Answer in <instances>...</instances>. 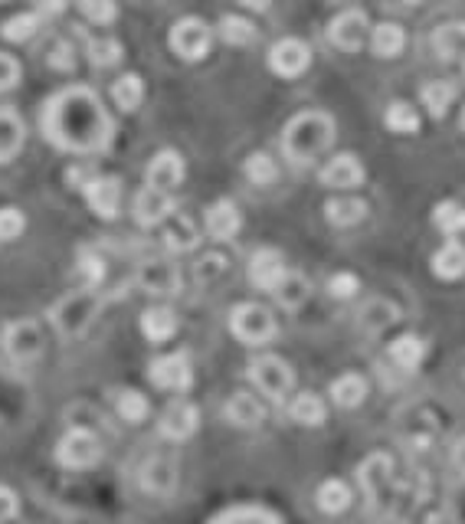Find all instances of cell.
<instances>
[{"label": "cell", "instance_id": "6", "mask_svg": "<svg viewBox=\"0 0 465 524\" xmlns=\"http://www.w3.org/2000/svg\"><path fill=\"white\" fill-rule=\"evenodd\" d=\"M357 479H361L367 502L374 508H387L393 502V459L387 452H374L371 459H364V466L357 469Z\"/></svg>", "mask_w": 465, "mask_h": 524}, {"label": "cell", "instance_id": "57", "mask_svg": "<svg viewBox=\"0 0 465 524\" xmlns=\"http://www.w3.org/2000/svg\"><path fill=\"white\" fill-rule=\"evenodd\" d=\"M403 4H423V0H403Z\"/></svg>", "mask_w": 465, "mask_h": 524}, {"label": "cell", "instance_id": "37", "mask_svg": "<svg viewBox=\"0 0 465 524\" xmlns=\"http://www.w3.org/2000/svg\"><path fill=\"white\" fill-rule=\"evenodd\" d=\"M384 122L390 131H397V135H413V131H420V112L413 109L410 102H393Z\"/></svg>", "mask_w": 465, "mask_h": 524}, {"label": "cell", "instance_id": "44", "mask_svg": "<svg viewBox=\"0 0 465 524\" xmlns=\"http://www.w3.org/2000/svg\"><path fill=\"white\" fill-rule=\"evenodd\" d=\"M226 269H230V262H226V256L220 253H207L204 259H197V266H194V276L200 285H213V282H220L226 276Z\"/></svg>", "mask_w": 465, "mask_h": 524}, {"label": "cell", "instance_id": "53", "mask_svg": "<svg viewBox=\"0 0 465 524\" xmlns=\"http://www.w3.org/2000/svg\"><path fill=\"white\" fill-rule=\"evenodd\" d=\"M17 511H20V502H17L14 488L0 485V524H7L10 518H17Z\"/></svg>", "mask_w": 465, "mask_h": 524}, {"label": "cell", "instance_id": "52", "mask_svg": "<svg viewBox=\"0 0 465 524\" xmlns=\"http://www.w3.org/2000/svg\"><path fill=\"white\" fill-rule=\"evenodd\" d=\"M20 82V63L14 56L0 53V92H10Z\"/></svg>", "mask_w": 465, "mask_h": 524}, {"label": "cell", "instance_id": "12", "mask_svg": "<svg viewBox=\"0 0 465 524\" xmlns=\"http://www.w3.org/2000/svg\"><path fill=\"white\" fill-rule=\"evenodd\" d=\"M308 63H312V50H308V43L298 37H285L269 50V69L282 79L302 76Z\"/></svg>", "mask_w": 465, "mask_h": 524}, {"label": "cell", "instance_id": "47", "mask_svg": "<svg viewBox=\"0 0 465 524\" xmlns=\"http://www.w3.org/2000/svg\"><path fill=\"white\" fill-rule=\"evenodd\" d=\"M361 321H364L367 328L380 331V328H387V325H393V321H397V308H393L390 302H384V299H374L361 312Z\"/></svg>", "mask_w": 465, "mask_h": 524}, {"label": "cell", "instance_id": "20", "mask_svg": "<svg viewBox=\"0 0 465 524\" xmlns=\"http://www.w3.org/2000/svg\"><path fill=\"white\" fill-rule=\"evenodd\" d=\"M141 485L151 495H171L177 485V466L171 456H151L141 469Z\"/></svg>", "mask_w": 465, "mask_h": 524}, {"label": "cell", "instance_id": "9", "mask_svg": "<svg viewBox=\"0 0 465 524\" xmlns=\"http://www.w3.org/2000/svg\"><path fill=\"white\" fill-rule=\"evenodd\" d=\"M4 351L10 354V361L30 364L43 354V328L33 318H17L10 321L4 331Z\"/></svg>", "mask_w": 465, "mask_h": 524}, {"label": "cell", "instance_id": "35", "mask_svg": "<svg viewBox=\"0 0 465 524\" xmlns=\"http://www.w3.org/2000/svg\"><path fill=\"white\" fill-rule=\"evenodd\" d=\"M452 102H456V86H452V82L436 79V82H426L423 86V105L433 118H443Z\"/></svg>", "mask_w": 465, "mask_h": 524}, {"label": "cell", "instance_id": "33", "mask_svg": "<svg viewBox=\"0 0 465 524\" xmlns=\"http://www.w3.org/2000/svg\"><path fill=\"white\" fill-rule=\"evenodd\" d=\"M289 416L302 426H321L328 410H325V400H321L318 393H298V397H292V403H289Z\"/></svg>", "mask_w": 465, "mask_h": 524}, {"label": "cell", "instance_id": "15", "mask_svg": "<svg viewBox=\"0 0 465 524\" xmlns=\"http://www.w3.org/2000/svg\"><path fill=\"white\" fill-rule=\"evenodd\" d=\"M367 27H371V23H367L364 10H344V14H338L328 23V40L344 53H357L364 46Z\"/></svg>", "mask_w": 465, "mask_h": 524}, {"label": "cell", "instance_id": "2", "mask_svg": "<svg viewBox=\"0 0 465 524\" xmlns=\"http://www.w3.org/2000/svg\"><path fill=\"white\" fill-rule=\"evenodd\" d=\"M335 141V118L328 112H302L282 131V151L292 164H312Z\"/></svg>", "mask_w": 465, "mask_h": 524}, {"label": "cell", "instance_id": "5", "mask_svg": "<svg viewBox=\"0 0 465 524\" xmlns=\"http://www.w3.org/2000/svg\"><path fill=\"white\" fill-rule=\"evenodd\" d=\"M230 331L243 344H253V348H262V344H269L276 338V318L266 305L259 302H243L233 308L230 315Z\"/></svg>", "mask_w": 465, "mask_h": 524}, {"label": "cell", "instance_id": "26", "mask_svg": "<svg viewBox=\"0 0 465 524\" xmlns=\"http://www.w3.org/2000/svg\"><path fill=\"white\" fill-rule=\"evenodd\" d=\"M23 148V122L14 109H0V164L14 161Z\"/></svg>", "mask_w": 465, "mask_h": 524}, {"label": "cell", "instance_id": "11", "mask_svg": "<svg viewBox=\"0 0 465 524\" xmlns=\"http://www.w3.org/2000/svg\"><path fill=\"white\" fill-rule=\"evenodd\" d=\"M197 426H200V410L187 400H171L158 416V433L171 439V443H184V439L197 433Z\"/></svg>", "mask_w": 465, "mask_h": 524}, {"label": "cell", "instance_id": "21", "mask_svg": "<svg viewBox=\"0 0 465 524\" xmlns=\"http://www.w3.org/2000/svg\"><path fill=\"white\" fill-rule=\"evenodd\" d=\"M243 230V217H240V207L233 200H217L210 210H207V233L213 240H233L236 233Z\"/></svg>", "mask_w": 465, "mask_h": 524}, {"label": "cell", "instance_id": "42", "mask_svg": "<svg viewBox=\"0 0 465 524\" xmlns=\"http://www.w3.org/2000/svg\"><path fill=\"white\" fill-rule=\"evenodd\" d=\"M220 37L230 46H249L256 40V27L246 17H223L220 20Z\"/></svg>", "mask_w": 465, "mask_h": 524}, {"label": "cell", "instance_id": "13", "mask_svg": "<svg viewBox=\"0 0 465 524\" xmlns=\"http://www.w3.org/2000/svg\"><path fill=\"white\" fill-rule=\"evenodd\" d=\"M285 279H289V266H285L282 253H276V249H259V253H253V259H249V282H253L259 292L276 295Z\"/></svg>", "mask_w": 465, "mask_h": 524}, {"label": "cell", "instance_id": "19", "mask_svg": "<svg viewBox=\"0 0 465 524\" xmlns=\"http://www.w3.org/2000/svg\"><path fill=\"white\" fill-rule=\"evenodd\" d=\"M321 184L335 187V190H351L357 184H364V164L354 154H335L325 168H321Z\"/></svg>", "mask_w": 465, "mask_h": 524}, {"label": "cell", "instance_id": "56", "mask_svg": "<svg viewBox=\"0 0 465 524\" xmlns=\"http://www.w3.org/2000/svg\"><path fill=\"white\" fill-rule=\"evenodd\" d=\"M240 4L249 7V10H259V14H262V10H269L272 0H240Z\"/></svg>", "mask_w": 465, "mask_h": 524}, {"label": "cell", "instance_id": "29", "mask_svg": "<svg viewBox=\"0 0 465 524\" xmlns=\"http://www.w3.org/2000/svg\"><path fill=\"white\" fill-rule=\"evenodd\" d=\"M390 361L400 367V371H416L426 361V341L416 335H400L390 344Z\"/></svg>", "mask_w": 465, "mask_h": 524}, {"label": "cell", "instance_id": "10", "mask_svg": "<svg viewBox=\"0 0 465 524\" xmlns=\"http://www.w3.org/2000/svg\"><path fill=\"white\" fill-rule=\"evenodd\" d=\"M148 377L158 390L184 393L190 384H194V367H190V357L184 351H174V354L158 357V361H151Z\"/></svg>", "mask_w": 465, "mask_h": 524}, {"label": "cell", "instance_id": "30", "mask_svg": "<svg viewBox=\"0 0 465 524\" xmlns=\"http://www.w3.org/2000/svg\"><path fill=\"white\" fill-rule=\"evenodd\" d=\"M315 502H318L321 511H325V515H344V511L351 508V488L344 485L341 479H328V482L318 485Z\"/></svg>", "mask_w": 465, "mask_h": 524}, {"label": "cell", "instance_id": "45", "mask_svg": "<svg viewBox=\"0 0 465 524\" xmlns=\"http://www.w3.org/2000/svg\"><path fill=\"white\" fill-rule=\"evenodd\" d=\"M79 276L86 282V289H99L105 279V259L92 249H82L79 253Z\"/></svg>", "mask_w": 465, "mask_h": 524}, {"label": "cell", "instance_id": "8", "mask_svg": "<svg viewBox=\"0 0 465 524\" xmlns=\"http://www.w3.org/2000/svg\"><path fill=\"white\" fill-rule=\"evenodd\" d=\"M171 50L187 59V63H197V59H204L210 53V27L200 17H184V20H177L174 27H171Z\"/></svg>", "mask_w": 465, "mask_h": 524}, {"label": "cell", "instance_id": "31", "mask_svg": "<svg viewBox=\"0 0 465 524\" xmlns=\"http://www.w3.org/2000/svg\"><path fill=\"white\" fill-rule=\"evenodd\" d=\"M331 400H335L338 407H344V410L361 407V403L367 400V380L361 374H344V377H338L335 384H331Z\"/></svg>", "mask_w": 465, "mask_h": 524}, {"label": "cell", "instance_id": "46", "mask_svg": "<svg viewBox=\"0 0 465 524\" xmlns=\"http://www.w3.org/2000/svg\"><path fill=\"white\" fill-rule=\"evenodd\" d=\"M305 299H308V282L302 276H295V272H289V279L279 285L276 302L285 305V308H298Z\"/></svg>", "mask_w": 465, "mask_h": 524}, {"label": "cell", "instance_id": "28", "mask_svg": "<svg viewBox=\"0 0 465 524\" xmlns=\"http://www.w3.org/2000/svg\"><path fill=\"white\" fill-rule=\"evenodd\" d=\"M433 276L443 282H456L465 276V246L462 243H446L443 249H436Z\"/></svg>", "mask_w": 465, "mask_h": 524}, {"label": "cell", "instance_id": "54", "mask_svg": "<svg viewBox=\"0 0 465 524\" xmlns=\"http://www.w3.org/2000/svg\"><path fill=\"white\" fill-rule=\"evenodd\" d=\"M452 469L459 475H465V436L456 439V446H452Z\"/></svg>", "mask_w": 465, "mask_h": 524}, {"label": "cell", "instance_id": "7", "mask_svg": "<svg viewBox=\"0 0 465 524\" xmlns=\"http://www.w3.org/2000/svg\"><path fill=\"white\" fill-rule=\"evenodd\" d=\"M102 459V443L92 430H69L56 443V462L63 469H89Z\"/></svg>", "mask_w": 465, "mask_h": 524}, {"label": "cell", "instance_id": "1", "mask_svg": "<svg viewBox=\"0 0 465 524\" xmlns=\"http://www.w3.org/2000/svg\"><path fill=\"white\" fill-rule=\"evenodd\" d=\"M43 138L59 151L95 154L105 151L112 141V115L105 112L102 99L86 86H69L56 92L43 105Z\"/></svg>", "mask_w": 465, "mask_h": 524}, {"label": "cell", "instance_id": "41", "mask_svg": "<svg viewBox=\"0 0 465 524\" xmlns=\"http://www.w3.org/2000/svg\"><path fill=\"white\" fill-rule=\"evenodd\" d=\"M433 223L443 233L456 236L465 230V207L456 204V200H443V204H436V210H433Z\"/></svg>", "mask_w": 465, "mask_h": 524}, {"label": "cell", "instance_id": "24", "mask_svg": "<svg viewBox=\"0 0 465 524\" xmlns=\"http://www.w3.org/2000/svg\"><path fill=\"white\" fill-rule=\"evenodd\" d=\"M433 50L439 59H465V23L462 20H452V23H443L436 33H433Z\"/></svg>", "mask_w": 465, "mask_h": 524}, {"label": "cell", "instance_id": "48", "mask_svg": "<svg viewBox=\"0 0 465 524\" xmlns=\"http://www.w3.org/2000/svg\"><path fill=\"white\" fill-rule=\"evenodd\" d=\"M23 230H27V217L17 207L0 210V243H14Z\"/></svg>", "mask_w": 465, "mask_h": 524}, {"label": "cell", "instance_id": "58", "mask_svg": "<svg viewBox=\"0 0 465 524\" xmlns=\"http://www.w3.org/2000/svg\"><path fill=\"white\" fill-rule=\"evenodd\" d=\"M462 131H465V109H462Z\"/></svg>", "mask_w": 465, "mask_h": 524}, {"label": "cell", "instance_id": "38", "mask_svg": "<svg viewBox=\"0 0 465 524\" xmlns=\"http://www.w3.org/2000/svg\"><path fill=\"white\" fill-rule=\"evenodd\" d=\"M86 53H89V63L92 66H99V69H112L122 63V43L112 40V37H105V40H89L86 43Z\"/></svg>", "mask_w": 465, "mask_h": 524}, {"label": "cell", "instance_id": "39", "mask_svg": "<svg viewBox=\"0 0 465 524\" xmlns=\"http://www.w3.org/2000/svg\"><path fill=\"white\" fill-rule=\"evenodd\" d=\"M246 177L253 181L256 187H269V184H276V177H279V164L276 158H269V154H249L246 158Z\"/></svg>", "mask_w": 465, "mask_h": 524}, {"label": "cell", "instance_id": "40", "mask_svg": "<svg viewBox=\"0 0 465 524\" xmlns=\"http://www.w3.org/2000/svg\"><path fill=\"white\" fill-rule=\"evenodd\" d=\"M40 23H43V14H17V17H10L4 23V40L10 43H23V40H30V37H37V30H40Z\"/></svg>", "mask_w": 465, "mask_h": 524}, {"label": "cell", "instance_id": "27", "mask_svg": "<svg viewBox=\"0 0 465 524\" xmlns=\"http://www.w3.org/2000/svg\"><path fill=\"white\" fill-rule=\"evenodd\" d=\"M403 46H407V33H403L400 23H377L374 33H371V50L374 56L380 59H393L403 53Z\"/></svg>", "mask_w": 465, "mask_h": 524}, {"label": "cell", "instance_id": "59", "mask_svg": "<svg viewBox=\"0 0 465 524\" xmlns=\"http://www.w3.org/2000/svg\"><path fill=\"white\" fill-rule=\"evenodd\" d=\"M462 69H465V59H462Z\"/></svg>", "mask_w": 465, "mask_h": 524}, {"label": "cell", "instance_id": "50", "mask_svg": "<svg viewBox=\"0 0 465 524\" xmlns=\"http://www.w3.org/2000/svg\"><path fill=\"white\" fill-rule=\"evenodd\" d=\"M357 292H361V279H357L354 272H338V276L328 279V295H331V299L348 302V299H354Z\"/></svg>", "mask_w": 465, "mask_h": 524}, {"label": "cell", "instance_id": "34", "mask_svg": "<svg viewBox=\"0 0 465 524\" xmlns=\"http://www.w3.org/2000/svg\"><path fill=\"white\" fill-rule=\"evenodd\" d=\"M112 99H115L118 109L135 112L138 105L145 102V82H141V76H135V73L118 76L115 86H112Z\"/></svg>", "mask_w": 465, "mask_h": 524}, {"label": "cell", "instance_id": "25", "mask_svg": "<svg viewBox=\"0 0 465 524\" xmlns=\"http://www.w3.org/2000/svg\"><path fill=\"white\" fill-rule=\"evenodd\" d=\"M200 240V233H197V223L190 220V217H171L168 226H164V233H161V243L171 249V253H190V249L197 246Z\"/></svg>", "mask_w": 465, "mask_h": 524}, {"label": "cell", "instance_id": "22", "mask_svg": "<svg viewBox=\"0 0 465 524\" xmlns=\"http://www.w3.org/2000/svg\"><path fill=\"white\" fill-rule=\"evenodd\" d=\"M226 420L240 426V430H253V426L266 420V410H262V403L253 393H236V397L226 400Z\"/></svg>", "mask_w": 465, "mask_h": 524}, {"label": "cell", "instance_id": "14", "mask_svg": "<svg viewBox=\"0 0 465 524\" xmlns=\"http://www.w3.org/2000/svg\"><path fill=\"white\" fill-rule=\"evenodd\" d=\"M135 285L148 295H174L181 292V272L168 259H148L135 272Z\"/></svg>", "mask_w": 465, "mask_h": 524}, {"label": "cell", "instance_id": "3", "mask_svg": "<svg viewBox=\"0 0 465 524\" xmlns=\"http://www.w3.org/2000/svg\"><path fill=\"white\" fill-rule=\"evenodd\" d=\"M102 295L99 289H82V292H69L56 302V308L50 312L53 328L63 338H79L86 335L89 325L95 321V315L102 312Z\"/></svg>", "mask_w": 465, "mask_h": 524}, {"label": "cell", "instance_id": "23", "mask_svg": "<svg viewBox=\"0 0 465 524\" xmlns=\"http://www.w3.org/2000/svg\"><path fill=\"white\" fill-rule=\"evenodd\" d=\"M141 335H145L148 341H154V344L171 341L177 335V315L164 305L148 308V312L141 315Z\"/></svg>", "mask_w": 465, "mask_h": 524}, {"label": "cell", "instance_id": "18", "mask_svg": "<svg viewBox=\"0 0 465 524\" xmlns=\"http://www.w3.org/2000/svg\"><path fill=\"white\" fill-rule=\"evenodd\" d=\"M174 217V197L164 194V190H154V187H145L138 190L135 197V220L141 226H161Z\"/></svg>", "mask_w": 465, "mask_h": 524}, {"label": "cell", "instance_id": "55", "mask_svg": "<svg viewBox=\"0 0 465 524\" xmlns=\"http://www.w3.org/2000/svg\"><path fill=\"white\" fill-rule=\"evenodd\" d=\"M66 7H69V0H43V17H46V14H50V17L63 14Z\"/></svg>", "mask_w": 465, "mask_h": 524}, {"label": "cell", "instance_id": "60", "mask_svg": "<svg viewBox=\"0 0 465 524\" xmlns=\"http://www.w3.org/2000/svg\"><path fill=\"white\" fill-rule=\"evenodd\" d=\"M0 4H4V0H0Z\"/></svg>", "mask_w": 465, "mask_h": 524}, {"label": "cell", "instance_id": "51", "mask_svg": "<svg viewBox=\"0 0 465 524\" xmlns=\"http://www.w3.org/2000/svg\"><path fill=\"white\" fill-rule=\"evenodd\" d=\"M53 69H59V73H69V69H76V50H73V43H66V40H59L53 50H50V59H46Z\"/></svg>", "mask_w": 465, "mask_h": 524}, {"label": "cell", "instance_id": "4", "mask_svg": "<svg viewBox=\"0 0 465 524\" xmlns=\"http://www.w3.org/2000/svg\"><path fill=\"white\" fill-rule=\"evenodd\" d=\"M246 374L253 380V387L269 400H285V397H292V390H295V374L282 357L262 354L256 361H249Z\"/></svg>", "mask_w": 465, "mask_h": 524}, {"label": "cell", "instance_id": "32", "mask_svg": "<svg viewBox=\"0 0 465 524\" xmlns=\"http://www.w3.org/2000/svg\"><path fill=\"white\" fill-rule=\"evenodd\" d=\"M325 217L335 226H354L367 217V204L357 197H331L325 204Z\"/></svg>", "mask_w": 465, "mask_h": 524}, {"label": "cell", "instance_id": "43", "mask_svg": "<svg viewBox=\"0 0 465 524\" xmlns=\"http://www.w3.org/2000/svg\"><path fill=\"white\" fill-rule=\"evenodd\" d=\"M213 524H282V521L272 515V511H266V508L243 505V508L226 511V515H220Z\"/></svg>", "mask_w": 465, "mask_h": 524}, {"label": "cell", "instance_id": "17", "mask_svg": "<svg viewBox=\"0 0 465 524\" xmlns=\"http://www.w3.org/2000/svg\"><path fill=\"white\" fill-rule=\"evenodd\" d=\"M184 158L177 151H158L154 158L148 161V171H145V181L148 187L154 190H164V194H171L174 187H181L184 181Z\"/></svg>", "mask_w": 465, "mask_h": 524}, {"label": "cell", "instance_id": "49", "mask_svg": "<svg viewBox=\"0 0 465 524\" xmlns=\"http://www.w3.org/2000/svg\"><path fill=\"white\" fill-rule=\"evenodd\" d=\"M79 10H82V17L92 20V23H112L118 17V7H115V0H79Z\"/></svg>", "mask_w": 465, "mask_h": 524}, {"label": "cell", "instance_id": "36", "mask_svg": "<svg viewBox=\"0 0 465 524\" xmlns=\"http://www.w3.org/2000/svg\"><path fill=\"white\" fill-rule=\"evenodd\" d=\"M148 400L145 393L138 390H115V413L122 416L125 423H141L148 420Z\"/></svg>", "mask_w": 465, "mask_h": 524}, {"label": "cell", "instance_id": "16", "mask_svg": "<svg viewBox=\"0 0 465 524\" xmlns=\"http://www.w3.org/2000/svg\"><path fill=\"white\" fill-rule=\"evenodd\" d=\"M82 194H86V204L92 207L95 217H102V220L118 217V207H122V184H118V177L95 174L92 181L82 187Z\"/></svg>", "mask_w": 465, "mask_h": 524}]
</instances>
